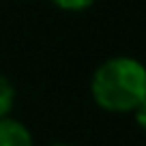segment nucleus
<instances>
[{
    "mask_svg": "<svg viewBox=\"0 0 146 146\" xmlns=\"http://www.w3.org/2000/svg\"><path fill=\"white\" fill-rule=\"evenodd\" d=\"M58 9L62 11H71V13H80V11H86L88 7L95 5V0H52Z\"/></svg>",
    "mask_w": 146,
    "mask_h": 146,
    "instance_id": "nucleus-4",
    "label": "nucleus"
},
{
    "mask_svg": "<svg viewBox=\"0 0 146 146\" xmlns=\"http://www.w3.org/2000/svg\"><path fill=\"white\" fill-rule=\"evenodd\" d=\"M133 116H135V123L146 131V99L142 101V103L137 105L135 110H133Z\"/></svg>",
    "mask_w": 146,
    "mask_h": 146,
    "instance_id": "nucleus-5",
    "label": "nucleus"
},
{
    "mask_svg": "<svg viewBox=\"0 0 146 146\" xmlns=\"http://www.w3.org/2000/svg\"><path fill=\"white\" fill-rule=\"evenodd\" d=\"M90 92L105 112H133L146 99V67L131 56L108 58L92 73Z\"/></svg>",
    "mask_w": 146,
    "mask_h": 146,
    "instance_id": "nucleus-1",
    "label": "nucleus"
},
{
    "mask_svg": "<svg viewBox=\"0 0 146 146\" xmlns=\"http://www.w3.org/2000/svg\"><path fill=\"white\" fill-rule=\"evenodd\" d=\"M15 103V88L5 75H0V118L11 114Z\"/></svg>",
    "mask_w": 146,
    "mask_h": 146,
    "instance_id": "nucleus-3",
    "label": "nucleus"
},
{
    "mask_svg": "<svg viewBox=\"0 0 146 146\" xmlns=\"http://www.w3.org/2000/svg\"><path fill=\"white\" fill-rule=\"evenodd\" d=\"M52 146H71V144H52Z\"/></svg>",
    "mask_w": 146,
    "mask_h": 146,
    "instance_id": "nucleus-6",
    "label": "nucleus"
},
{
    "mask_svg": "<svg viewBox=\"0 0 146 146\" xmlns=\"http://www.w3.org/2000/svg\"><path fill=\"white\" fill-rule=\"evenodd\" d=\"M0 146H35L32 144V135L15 118H0Z\"/></svg>",
    "mask_w": 146,
    "mask_h": 146,
    "instance_id": "nucleus-2",
    "label": "nucleus"
}]
</instances>
